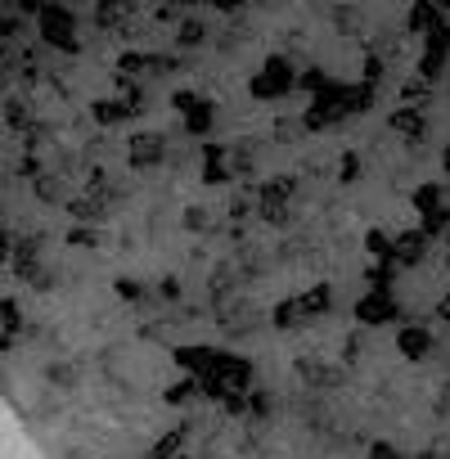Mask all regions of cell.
Segmentation results:
<instances>
[{
	"label": "cell",
	"mask_w": 450,
	"mask_h": 459,
	"mask_svg": "<svg viewBox=\"0 0 450 459\" xmlns=\"http://www.w3.org/2000/svg\"><path fill=\"white\" fill-rule=\"evenodd\" d=\"M298 86V73H293V64L284 59V55H271L266 59V68L253 77V100H280V95H289Z\"/></svg>",
	"instance_id": "6da1fadb"
},
{
	"label": "cell",
	"mask_w": 450,
	"mask_h": 459,
	"mask_svg": "<svg viewBox=\"0 0 450 459\" xmlns=\"http://www.w3.org/2000/svg\"><path fill=\"white\" fill-rule=\"evenodd\" d=\"M41 37H46L55 50H64V55H82V46H77V37H73V10H68V5H46V14H41Z\"/></svg>",
	"instance_id": "7a4b0ae2"
},
{
	"label": "cell",
	"mask_w": 450,
	"mask_h": 459,
	"mask_svg": "<svg viewBox=\"0 0 450 459\" xmlns=\"http://www.w3.org/2000/svg\"><path fill=\"white\" fill-rule=\"evenodd\" d=\"M162 158H167V140L158 131H135L126 140V167L149 171V167H162Z\"/></svg>",
	"instance_id": "3957f363"
},
{
	"label": "cell",
	"mask_w": 450,
	"mask_h": 459,
	"mask_svg": "<svg viewBox=\"0 0 450 459\" xmlns=\"http://www.w3.org/2000/svg\"><path fill=\"white\" fill-rule=\"evenodd\" d=\"M446 73H450V37H446V28H437V32L428 37V46H423L419 77H423V82H441Z\"/></svg>",
	"instance_id": "277c9868"
},
{
	"label": "cell",
	"mask_w": 450,
	"mask_h": 459,
	"mask_svg": "<svg viewBox=\"0 0 450 459\" xmlns=\"http://www.w3.org/2000/svg\"><path fill=\"white\" fill-rule=\"evenodd\" d=\"M405 311L392 302V293H383V289H374V293H365L360 302H356V320L360 325H387V320H401Z\"/></svg>",
	"instance_id": "5b68a950"
},
{
	"label": "cell",
	"mask_w": 450,
	"mask_h": 459,
	"mask_svg": "<svg viewBox=\"0 0 450 459\" xmlns=\"http://www.w3.org/2000/svg\"><path fill=\"white\" fill-rule=\"evenodd\" d=\"M298 378L307 383V387H320V392H329V387H342L347 383V374L338 369V365H325V360H316V356H298Z\"/></svg>",
	"instance_id": "8992f818"
},
{
	"label": "cell",
	"mask_w": 450,
	"mask_h": 459,
	"mask_svg": "<svg viewBox=\"0 0 450 459\" xmlns=\"http://www.w3.org/2000/svg\"><path fill=\"white\" fill-rule=\"evenodd\" d=\"M207 378H221L230 392H244V387H253V365L239 360V356H216V365H212Z\"/></svg>",
	"instance_id": "52a82bcc"
},
{
	"label": "cell",
	"mask_w": 450,
	"mask_h": 459,
	"mask_svg": "<svg viewBox=\"0 0 450 459\" xmlns=\"http://www.w3.org/2000/svg\"><path fill=\"white\" fill-rule=\"evenodd\" d=\"M387 131L405 135L410 149H419V144L428 140V117H423V108H396V113L387 117Z\"/></svg>",
	"instance_id": "ba28073f"
},
{
	"label": "cell",
	"mask_w": 450,
	"mask_h": 459,
	"mask_svg": "<svg viewBox=\"0 0 450 459\" xmlns=\"http://www.w3.org/2000/svg\"><path fill=\"white\" fill-rule=\"evenodd\" d=\"M298 189H302L298 176H275V180L257 185V198H262V207H293Z\"/></svg>",
	"instance_id": "9c48e42d"
},
{
	"label": "cell",
	"mask_w": 450,
	"mask_h": 459,
	"mask_svg": "<svg viewBox=\"0 0 450 459\" xmlns=\"http://www.w3.org/2000/svg\"><path fill=\"white\" fill-rule=\"evenodd\" d=\"M396 347H401V356H405V360H428L437 342H432V333H428L423 325H405V329H401V338H396Z\"/></svg>",
	"instance_id": "30bf717a"
},
{
	"label": "cell",
	"mask_w": 450,
	"mask_h": 459,
	"mask_svg": "<svg viewBox=\"0 0 450 459\" xmlns=\"http://www.w3.org/2000/svg\"><path fill=\"white\" fill-rule=\"evenodd\" d=\"M428 257V235L423 230H401L396 235V262L401 266H419Z\"/></svg>",
	"instance_id": "8fae6325"
},
{
	"label": "cell",
	"mask_w": 450,
	"mask_h": 459,
	"mask_svg": "<svg viewBox=\"0 0 450 459\" xmlns=\"http://www.w3.org/2000/svg\"><path fill=\"white\" fill-rule=\"evenodd\" d=\"M437 28H446V10L441 5H410V14H405V32H437Z\"/></svg>",
	"instance_id": "7c38bea8"
},
{
	"label": "cell",
	"mask_w": 450,
	"mask_h": 459,
	"mask_svg": "<svg viewBox=\"0 0 450 459\" xmlns=\"http://www.w3.org/2000/svg\"><path fill=\"white\" fill-rule=\"evenodd\" d=\"M207 37H212V23L198 19V14H185L180 28H176V46L180 50H198V46H207Z\"/></svg>",
	"instance_id": "4fadbf2b"
},
{
	"label": "cell",
	"mask_w": 450,
	"mask_h": 459,
	"mask_svg": "<svg viewBox=\"0 0 450 459\" xmlns=\"http://www.w3.org/2000/svg\"><path fill=\"white\" fill-rule=\"evenodd\" d=\"M216 356H221V351H212V347H176V360H180L185 369H194L198 378H207V374H212Z\"/></svg>",
	"instance_id": "5bb4252c"
},
{
	"label": "cell",
	"mask_w": 450,
	"mask_h": 459,
	"mask_svg": "<svg viewBox=\"0 0 450 459\" xmlns=\"http://www.w3.org/2000/svg\"><path fill=\"white\" fill-rule=\"evenodd\" d=\"M32 185H37V198H41V203H50V207H55V203H64V207H68V203H73V198H68V180H64V176H55V171H46V176H41V180H32Z\"/></svg>",
	"instance_id": "9a60e30c"
},
{
	"label": "cell",
	"mask_w": 450,
	"mask_h": 459,
	"mask_svg": "<svg viewBox=\"0 0 450 459\" xmlns=\"http://www.w3.org/2000/svg\"><path fill=\"white\" fill-rule=\"evenodd\" d=\"M91 117H95L100 126H117V122L131 117V108H126V100H95V104H91Z\"/></svg>",
	"instance_id": "2e32d148"
},
{
	"label": "cell",
	"mask_w": 450,
	"mask_h": 459,
	"mask_svg": "<svg viewBox=\"0 0 450 459\" xmlns=\"http://www.w3.org/2000/svg\"><path fill=\"white\" fill-rule=\"evenodd\" d=\"M298 307H302V316H307V320H311V316H325V311L333 307V289H329V284H316L311 293H302V298H298Z\"/></svg>",
	"instance_id": "e0dca14e"
},
{
	"label": "cell",
	"mask_w": 450,
	"mask_h": 459,
	"mask_svg": "<svg viewBox=\"0 0 450 459\" xmlns=\"http://www.w3.org/2000/svg\"><path fill=\"white\" fill-rule=\"evenodd\" d=\"M271 325H275V329H284V333H289V329H302V325H307V316H302L298 298H284V302L271 311Z\"/></svg>",
	"instance_id": "ac0fdd59"
},
{
	"label": "cell",
	"mask_w": 450,
	"mask_h": 459,
	"mask_svg": "<svg viewBox=\"0 0 450 459\" xmlns=\"http://www.w3.org/2000/svg\"><path fill=\"white\" fill-rule=\"evenodd\" d=\"M432 100V82H423V77H405L401 82V104L405 108H419V104H428Z\"/></svg>",
	"instance_id": "d6986e66"
},
{
	"label": "cell",
	"mask_w": 450,
	"mask_h": 459,
	"mask_svg": "<svg viewBox=\"0 0 450 459\" xmlns=\"http://www.w3.org/2000/svg\"><path fill=\"white\" fill-rule=\"evenodd\" d=\"M441 198H446V189H441V185H419V189L410 194V203H414V212H423V216H432V212H441Z\"/></svg>",
	"instance_id": "ffe728a7"
},
{
	"label": "cell",
	"mask_w": 450,
	"mask_h": 459,
	"mask_svg": "<svg viewBox=\"0 0 450 459\" xmlns=\"http://www.w3.org/2000/svg\"><path fill=\"white\" fill-rule=\"evenodd\" d=\"M153 68V55H140V50H126L117 59V77H144Z\"/></svg>",
	"instance_id": "44dd1931"
},
{
	"label": "cell",
	"mask_w": 450,
	"mask_h": 459,
	"mask_svg": "<svg viewBox=\"0 0 450 459\" xmlns=\"http://www.w3.org/2000/svg\"><path fill=\"white\" fill-rule=\"evenodd\" d=\"M212 126H216V108H212V104H198V108L185 117V131H189V135H212Z\"/></svg>",
	"instance_id": "7402d4cb"
},
{
	"label": "cell",
	"mask_w": 450,
	"mask_h": 459,
	"mask_svg": "<svg viewBox=\"0 0 450 459\" xmlns=\"http://www.w3.org/2000/svg\"><path fill=\"white\" fill-rule=\"evenodd\" d=\"M302 126H307V135H311V131H329V126H342V117H338V113H329V108H320V104H311V108L302 113Z\"/></svg>",
	"instance_id": "603a6c76"
},
{
	"label": "cell",
	"mask_w": 450,
	"mask_h": 459,
	"mask_svg": "<svg viewBox=\"0 0 450 459\" xmlns=\"http://www.w3.org/2000/svg\"><path fill=\"white\" fill-rule=\"evenodd\" d=\"M302 135H307L302 117H280V122H275V131H271V140H275V144H298Z\"/></svg>",
	"instance_id": "cb8c5ba5"
},
{
	"label": "cell",
	"mask_w": 450,
	"mask_h": 459,
	"mask_svg": "<svg viewBox=\"0 0 450 459\" xmlns=\"http://www.w3.org/2000/svg\"><path fill=\"white\" fill-rule=\"evenodd\" d=\"M46 378H50L55 387H77L82 369H77V365H68V360H50V365H46Z\"/></svg>",
	"instance_id": "d4e9b609"
},
{
	"label": "cell",
	"mask_w": 450,
	"mask_h": 459,
	"mask_svg": "<svg viewBox=\"0 0 450 459\" xmlns=\"http://www.w3.org/2000/svg\"><path fill=\"white\" fill-rule=\"evenodd\" d=\"M365 248H369L374 257H392V262H396V235H387V230H369Z\"/></svg>",
	"instance_id": "484cf974"
},
{
	"label": "cell",
	"mask_w": 450,
	"mask_h": 459,
	"mask_svg": "<svg viewBox=\"0 0 450 459\" xmlns=\"http://www.w3.org/2000/svg\"><path fill=\"white\" fill-rule=\"evenodd\" d=\"M333 28H338L342 37H360V32H365V28H360V10L338 5V10H333Z\"/></svg>",
	"instance_id": "4316f807"
},
{
	"label": "cell",
	"mask_w": 450,
	"mask_h": 459,
	"mask_svg": "<svg viewBox=\"0 0 450 459\" xmlns=\"http://www.w3.org/2000/svg\"><path fill=\"white\" fill-rule=\"evenodd\" d=\"M333 82L325 77V68H307V73H298V91H311V95H325Z\"/></svg>",
	"instance_id": "83f0119b"
},
{
	"label": "cell",
	"mask_w": 450,
	"mask_h": 459,
	"mask_svg": "<svg viewBox=\"0 0 450 459\" xmlns=\"http://www.w3.org/2000/svg\"><path fill=\"white\" fill-rule=\"evenodd\" d=\"M360 176H365V158H360V153H342V158H338V180L351 185V180H360Z\"/></svg>",
	"instance_id": "f1b7e54d"
},
{
	"label": "cell",
	"mask_w": 450,
	"mask_h": 459,
	"mask_svg": "<svg viewBox=\"0 0 450 459\" xmlns=\"http://www.w3.org/2000/svg\"><path fill=\"white\" fill-rule=\"evenodd\" d=\"M68 244H73V248H100L104 235H100L95 225H77V230H68Z\"/></svg>",
	"instance_id": "f546056e"
},
{
	"label": "cell",
	"mask_w": 450,
	"mask_h": 459,
	"mask_svg": "<svg viewBox=\"0 0 450 459\" xmlns=\"http://www.w3.org/2000/svg\"><path fill=\"white\" fill-rule=\"evenodd\" d=\"M266 149H271V140H262V135H239V140H235V153H239V158H253V162H257Z\"/></svg>",
	"instance_id": "4dcf8cb0"
},
{
	"label": "cell",
	"mask_w": 450,
	"mask_h": 459,
	"mask_svg": "<svg viewBox=\"0 0 450 459\" xmlns=\"http://www.w3.org/2000/svg\"><path fill=\"white\" fill-rule=\"evenodd\" d=\"M180 441H185V432H180V428H176V432H167V437L153 446V455H149V459H180V455H176V450H180Z\"/></svg>",
	"instance_id": "1f68e13d"
},
{
	"label": "cell",
	"mask_w": 450,
	"mask_h": 459,
	"mask_svg": "<svg viewBox=\"0 0 450 459\" xmlns=\"http://www.w3.org/2000/svg\"><path fill=\"white\" fill-rule=\"evenodd\" d=\"M423 235H428V239H432V235H450V207L423 216Z\"/></svg>",
	"instance_id": "d6a6232c"
},
{
	"label": "cell",
	"mask_w": 450,
	"mask_h": 459,
	"mask_svg": "<svg viewBox=\"0 0 450 459\" xmlns=\"http://www.w3.org/2000/svg\"><path fill=\"white\" fill-rule=\"evenodd\" d=\"M257 216H262L266 225H280V230H284V225H293V221H298V207H262Z\"/></svg>",
	"instance_id": "836d02e7"
},
{
	"label": "cell",
	"mask_w": 450,
	"mask_h": 459,
	"mask_svg": "<svg viewBox=\"0 0 450 459\" xmlns=\"http://www.w3.org/2000/svg\"><path fill=\"white\" fill-rule=\"evenodd\" d=\"M203 180H207V185H230L235 171L225 167V162H203Z\"/></svg>",
	"instance_id": "e575fe53"
},
{
	"label": "cell",
	"mask_w": 450,
	"mask_h": 459,
	"mask_svg": "<svg viewBox=\"0 0 450 459\" xmlns=\"http://www.w3.org/2000/svg\"><path fill=\"white\" fill-rule=\"evenodd\" d=\"M5 122H10L14 131H32V126H28V108H23L19 100H10V104H5Z\"/></svg>",
	"instance_id": "d590c367"
},
{
	"label": "cell",
	"mask_w": 450,
	"mask_h": 459,
	"mask_svg": "<svg viewBox=\"0 0 450 459\" xmlns=\"http://www.w3.org/2000/svg\"><path fill=\"white\" fill-rule=\"evenodd\" d=\"M212 221H207V207L203 203H189L185 207V230H207Z\"/></svg>",
	"instance_id": "8d00e7d4"
},
{
	"label": "cell",
	"mask_w": 450,
	"mask_h": 459,
	"mask_svg": "<svg viewBox=\"0 0 450 459\" xmlns=\"http://www.w3.org/2000/svg\"><path fill=\"white\" fill-rule=\"evenodd\" d=\"M360 356H365V333H347V342H342V360L356 365Z\"/></svg>",
	"instance_id": "74e56055"
},
{
	"label": "cell",
	"mask_w": 450,
	"mask_h": 459,
	"mask_svg": "<svg viewBox=\"0 0 450 459\" xmlns=\"http://www.w3.org/2000/svg\"><path fill=\"white\" fill-rule=\"evenodd\" d=\"M221 405H225V414H235V419H239V414H253V401H244V392H230Z\"/></svg>",
	"instance_id": "f35d334b"
},
{
	"label": "cell",
	"mask_w": 450,
	"mask_h": 459,
	"mask_svg": "<svg viewBox=\"0 0 450 459\" xmlns=\"http://www.w3.org/2000/svg\"><path fill=\"white\" fill-rule=\"evenodd\" d=\"M383 73H387V59L369 55V59H365V82H369V86H378V82H383Z\"/></svg>",
	"instance_id": "ab89813d"
},
{
	"label": "cell",
	"mask_w": 450,
	"mask_h": 459,
	"mask_svg": "<svg viewBox=\"0 0 450 459\" xmlns=\"http://www.w3.org/2000/svg\"><path fill=\"white\" fill-rule=\"evenodd\" d=\"M23 325V316H19V307L14 302H5V347H14V329Z\"/></svg>",
	"instance_id": "60d3db41"
},
{
	"label": "cell",
	"mask_w": 450,
	"mask_h": 459,
	"mask_svg": "<svg viewBox=\"0 0 450 459\" xmlns=\"http://www.w3.org/2000/svg\"><path fill=\"white\" fill-rule=\"evenodd\" d=\"M194 392H198V378H185V383H176V387L167 392V401H171V405H180V401H189Z\"/></svg>",
	"instance_id": "b9f144b4"
},
{
	"label": "cell",
	"mask_w": 450,
	"mask_h": 459,
	"mask_svg": "<svg viewBox=\"0 0 450 459\" xmlns=\"http://www.w3.org/2000/svg\"><path fill=\"white\" fill-rule=\"evenodd\" d=\"M275 410V396L271 392H253V419H266Z\"/></svg>",
	"instance_id": "7bdbcfd3"
},
{
	"label": "cell",
	"mask_w": 450,
	"mask_h": 459,
	"mask_svg": "<svg viewBox=\"0 0 450 459\" xmlns=\"http://www.w3.org/2000/svg\"><path fill=\"white\" fill-rule=\"evenodd\" d=\"M171 104H176V108L189 117V113L198 108V95H194V91H176V95H171Z\"/></svg>",
	"instance_id": "ee69618b"
},
{
	"label": "cell",
	"mask_w": 450,
	"mask_h": 459,
	"mask_svg": "<svg viewBox=\"0 0 450 459\" xmlns=\"http://www.w3.org/2000/svg\"><path fill=\"white\" fill-rule=\"evenodd\" d=\"M365 280H369L374 289H383V293H387V284H392V266H374V271H365Z\"/></svg>",
	"instance_id": "f6af8a7d"
},
{
	"label": "cell",
	"mask_w": 450,
	"mask_h": 459,
	"mask_svg": "<svg viewBox=\"0 0 450 459\" xmlns=\"http://www.w3.org/2000/svg\"><path fill=\"white\" fill-rule=\"evenodd\" d=\"M113 289H117V298H126V302H140V298H144V289H140L135 280H117Z\"/></svg>",
	"instance_id": "bcb514c9"
},
{
	"label": "cell",
	"mask_w": 450,
	"mask_h": 459,
	"mask_svg": "<svg viewBox=\"0 0 450 459\" xmlns=\"http://www.w3.org/2000/svg\"><path fill=\"white\" fill-rule=\"evenodd\" d=\"M369 459H405V455H401L392 441H374V446H369Z\"/></svg>",
	"instance_id": "7dc6e473"
},
{
	"label": "cell",
	"mask_w": 450,
	"mask_h": 459,
	"mask_svg": "<svg viewBox=\"0 0 450 459\" xmlns=\"http://www.w3.org/2000/svg\"><path fill=\"white\" fill-rule=\"evenodd\" d=\"M302 167H307V176H311V180L329 176V158H311V162H302Z\"/></svg>",
	"instance_id": "c3c4849f"
},
{
	"label": "cell",
	"mask_w": 450,
	"mask_h": 459,
	"mask_svg": "<svg viewBox=\"0 0 450 459\" xmlns=\"http://www.w3.org/2000/svg\"><path fill=\"white\" fill-rule=\"evenodd\" d=\"M158 298L176 302V298H180V280H162V284H158Z\"/></svg>",
	"instance_id": "681fc988"
},
{
	"label": "cell",
	"mask_w": 450,
	"mask_h": 459,
	"mask_svg": "<svg viewBox=\"0 0 450 459\" xmlns=\"http://www.w3.org/2000/svg\"><path fill=\"white\" fill-rule=\"evenodd\" d=\"M153 19H158V23H167V19H176V5H158V10H153Z\"/></svg>",
	"instance_id": "f907efd6"
},
{
	"label": "cell",
	"mask_w": 450,
	"mask_h": 459,
	"mask_svg": "<svg viewBox=\"0 0 450 459\" xmlns=\"http://www.w3.org/2000/svg\"><path fill=\"white\" fill-rule=\"evenodd\" d=\"M437 316H441V320H446V325H450V293H446V298H441V302H437Z\"/></svg>",
	"instance_id": "816d5d0a"
},
{
	"label": "cell",
	"mask_w": 450,
	"mask_h": 459,
	"mask_svg": "<svg viewBox=\"0 0 450 459\" xmlns=\"http://www.w3.org/2000/svg\"><path fill=\"white\" fill-rule=\"evenodd\" d=\"M203 459H221V446H207V450H203Z\"/></svg>",
	"instance_id": "f5cc1de1"
},
{
	"label": "cell",
	"mask_w": 450,
	"mask_h": 459,
	"mask_svg": "<svg viewBox=\"0 0 450 459\" xmlns=\"http://www.w3.org/2000/svg\"><path fill=\"white\" fill-rule=\"evenodd\" d=\"M441 167H446V171H450V144H446V153H441Z\"/></svg>",
	"instance_id": "db71d44e"
},
{
	"label": "cell",
	"mask_w": 450,
	"mask_h": 459,
	"mask_svg": "<svg viewBox=\"0 0 450 459\" xmlns=\"http://www.w3.org/2000/svg\"><path fill=\"white\" fill-rule=\"evenodd\" d=\"M419 459H441V455H437V450H423V455H419Z\"/></svg>",
	"instance_id": "11a10c76"
},
{
	"label": "cell",
	"mask_w": 450,
	"mask_h": 459,
	"mask_svg": "<svg viewBox=\"0 0 450 459\" xmlns=\"http://www.w3.org/2000/svg\"><path fill=\"white\" fill-rule=\"evenodd\" d=\"M446 271H450V253H446Z\"/></svg>",
	"instance_id": "9f6ffc18"
},
{
	"label": "cell",
	"mask_w": 450,
	"mask_h": 459,
	"mask_svg": "<svg viewBox=\"0 0 450 459\" xmlns=\"http://www.w3.org/2000/svg\"><path fill=\"white\" fill-rule=\"evenodd\" d=\"M446 91H450V73H446Z\"/></svg>",
	"instance_id": "6f0895ef"
},
{
	"label": "cell",
	"mask_w": 450,
	"mask_h": 459,
	"mask_svg": "<svg viewBox=\"0 0 450 459\" xmlns=\"http://www.w3.org/2000/svg\"><path fill=\"white\" fill-rule=\"evenodd\" d=\"M180 459H194V455H180Z\"/></svg>",
	"instance_id": "680465c9"
},
{
	"label": "cell",
	"mask_w": 450,
	"mask_h": 459,
	"mask_svg": "<svg viewBox=\"0 0 450 459\" xmlns=\"http://www.w3.org/2000/svg\"><path fill=\"white\" fill-rule=\"evenodd\" d=\"M446 37H450V23H446Z\"/></svg>",
	"instance_id": "91938a15"
}]
</instances>
